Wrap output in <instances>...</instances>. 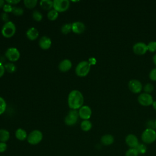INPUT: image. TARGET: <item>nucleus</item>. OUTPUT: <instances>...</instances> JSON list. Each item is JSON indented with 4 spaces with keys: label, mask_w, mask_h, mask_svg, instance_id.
<instances>
[{
    "label": "nucleus",
    "mask_w": 156,
    "mask_h": 156,
    "mask_svg": "<svg viewBox=\"0 0 156 156\" xmlns=\"http://www.w3.org/2000/svg\"><path fill=\"white\" fill-rule=\"evenodd\" d=\"M84 99L82 93L78 90L71 91L68 97V104L69 107L72 110L80 108L83 106Z\"/></svg>",
    "instance_id": "1"
},
{
    "label": "nucleus",
    "mask_w": 156,
    "mask_h": 156,
    "mask_svg": "<svg viewBox=\"0 0 156 156\" xmlns=\"http://www.w3.org/2000/svg\"><path fill=\"white\" fill-rule=\"evenodd\" d=\"M90 66L91 65L88 61H82L78 63L76 68V74L79 77H85L89 73Z\"/></svg>",
    "instance_id": "2"
},
{
    "label": "nucleus",
    "mask_w": 156,
    "mask_h": 156,
    "mask_svg": "<svg viewBox=\"0 0 156 156\" xmlns=\"http://www.w3.org/2000/svg\"><path fill=\"white\" fill-rule=\"evenodd\" d=\"M141 140L145 144H151L156 140V132L154 129H145L141 134Z\"/></svg>",
    "instance_id": "3"
},
{
    "label": "nucleus",
    "mask_w": 156,
    "mask_h": 156,
    "mask_svg": "<svg viewBox=\"0 0 156 156\" xmlns=\"http://www.w3.org/2000/svg\"><path fill=\"white\" fill-rule=\"evenodd\" d=\"M16 32V27L15 24L9 21L5 23L2 27L1 34L5 38H11Z\"/></svg>",
    "instance_id": "4"
},
{
    "label": "nucleus",
    "mask_w": 156,
    "mask_h": 156,
    "mask_svg": "<svg viewBox=\"0 0 156 156\" xmlns=\"http://www.w3.org/2000/svg\"><path fill=\"white\" fill-rule=\"evenodd\" d=\"M43 139V133L39 130H32L27 138V142L32 145H36L40 143Z\"/></svg>",
    "instance_id": "5"
},
{
    "label": "nucleus",
    "mask_w": 156,
    "mask_h": 156,
    "mask_svg": "<svg viewBox=\"0 0 156 156\" xmlns=\"http://www.w3.org/2000/svg\"><path fill=\"white\" fill-rule=\"evenodd\" d=\"M69 7L68 0H54L53 1V8L57 12L66 11Z\"/></svg>",
    "instance_id": "6"
},
{
    "label": "nucleus",
    "mask_w": 156,
    "mask_h": 156,
    "mask_svg": "<svg viewBox=\"0 0 156 156\" xmlns=\"http://www.w3.org/2000/svg\"><path fill=\"white\" fill-rule=\"evenodd\" d=\"M79 117L78 112H77L76 110H71L66 116L65 118V123L67 126H74L77 123Z\"/></svg>",
    "instance_id": "7"
},
{
    "label": "nucleus",
    "mask_w": 156,
    "mask_h": 156,
    "mask_svg": "<svg viewBox=\"0 0 156 156\" xmlns=\"http://www.w3.org/2000/svg\"><path fill=\"white\" fill-rule=\"evenodd\" d=\"M6 58L10 62H14L18 60L20 57V53L17 48L14 47L9 48L5 53Z\"/></svg>",
    "instance_id": "8"
},
{
    "label": "nucleus",
    "mask_w": 156,
    "mask_h": 156,
    "mask_svg": "<svg viewBox=\"0 0 156 156\" xmlns=\"http://www.w3.org/2000/svg\"><path fill=\"white\" fill-rule=\"evenodd\" d=\"M138 102L143 106H149L152 104L154 101L151 94L146 93L140 94L138 97Z\"/></svg>",
    "instance_id": "9"
},
{
    "label": "nucleus",
    "mask_w": 156,
    "mask_h": 156,
    "mask_svg": "<svg viewBox=\"0 0 156 156\" xmlns=\"http://www.w3.org/2000/svg\"><path fill=\"white\" fill-rule=\"evenodd\" d=\"M128 87L133 93H139L143 89V85L140 81L136 79H132L128 83Z\"/></svg>",
    "instance_id": "10"
},
{
    "label": "nucleus",
    "mask_w": 156,
    "mask_h": 156,
    "mask_svg": "<svg viewBox=\"0 0 156 156\" xmlns=\"http://www.w3.org/2000/svg\"><path fill=\"white\" fill-rule=\"evenodd\" d=\"M147 45L143 42H138L136 43L133 46V52L139 55H144L147 51Z\"/></svg>",
    "instance_id": "11"
},
{
    "label": "nucleus",
    "mask_w": 156,
    "mask_h": 156,
    "mask_svg": "<svg viewBox=\"0 0 156 156\" xmlns=\"http://www.w3.org/2000/svg\"><path fill=\"white\" fill-rule=\"evenodd\" d=\"M79 117L83 120H88L91 116V110L88 105L82 106L78 112Z\"/></svg>",
    "instance_id": "12"
},
{
    "label": "nucleus",
    "mask_w": 156,
    "mask_h": 156,
    "mask_svg": "<svg viewBox=\"0 0 156 156\" xmlns=\"http://www.w3.org/2000/svg\"><path fill=\"white\" fill-rule=\"evenodd\" d=\"M125 141L130 148H135L139 144L138 138L133 134H129L127 135L125 138Z\"/></svg>",
    "instance_id": "13"
},
{
    "label": "nucleus",
    "mask_w": 156,
    "mask_h": 156,
    "mask_svg": "<svg viewBox=\"0 0 156 156\" xmlns=\"http://www.w3.org/2000/svg\"><path fill=\"white\" fill-rule=\"evenodd\" d=\"M85 30V24L80 21H76L72 23V31L77 34L83 33Z\"/></svg>",
    "instance_id": "14"
},
{
    "label": "nucleus",
    "mask_w": 156,
    "mask_h": 156,
    "mask_svg": "<svg viewBox=\"0 0 156 156\" xmlns=\"http://www.w3.org/2000/svg\"><path fill=\"white\" fill-rule=\"evenodd\" d=\"M40 47L43 50H47L51 46L52 41L50 38L46 36H43L40 38L38 42Z\"/></svg>",
    "instance_id": "15"
},
{
    "label": "nucleus",
    "mask_w": 156,
    "mask_h": 156,
    "mask_svg": "<svg viewBox=\"0 0 156 156\" xmlns=\"http://www.w3.org/2000/svg\"><path fill=\"white\" fill-rule=\"evenodd\" d=\"M72 67V63L69 59L63 60L58 65V69L62 72H66Z\"/></svg>",
    "instance_id": "16"
},
{
    "label": "nucleus",
    "mask_w": 156,
    "mask_h": 156,
    "mask_svg": "<svg viewBox=\"0 0 156 156\" xmlns=\"http://www.w3.org/2000/svg\"><path fill=\"white\" fill-rule=\"evenodd\" d=\"M39 35V32L38 30L35 27H30L26 32V36L27 38L31 41H34L36 40Z\"/></svg>",
    "instance_id": "17"
},
{
    "label": "nucleus",
    "mask_w": 156,
    "mask_h": 156,
    "mask_svg": "<svg viewBox=\"0 0 156 156\" xmlns=\"http://www.w3.org/2000/svg\"><path fill=\"white\" fill-rule=\"evenodd\" d=\"M101 141L102 144L105 146H109L113 143L114 137L110 134H105L101 137Z\"/></svg>",
    "instance_id": "18"
},
{
    "label": "nucleus",
    "mask_w": 156,
    "mask_h": 156,
    "mask_svg": "<svg viewBox=\"0 0 156 156\" xmlns=\"http://www.w3.org/2000/svg\"><path fill=\"white\" fill-rule=\"evenodd\" d=\"M15 137L20 141H24L27 138V134L25 130L19 128L15 132Z\"/></svg>",
    "instance_id": "19"
},
{
    "label": "nucleus",
    "mask_w": 156,
    "mask_h": 156,
    "mask_svg": "<svg viewBox=\"0 0 156 156\" xmlns=\"http://www.w3.org/2000/svg\"><path fill=\"white\" fill-rule=\"evenodd\" d=\"M40 7L44 10H51L53 7V1L51 0H41L40 2Z\"/></svg>",
    "instance_id": "20"
},
{
    "label": "nucleus",
    "mask_w": 156,
    "mask_h": 156,
    "mask_svg": "<svg viewBox=\"0 0 156 156\" xmlns=\"http://www.w3.org/2000/svg\"><path fill=\"white\" fill-rule=\"evenodd\" d=\"M10 138L9 132L4 129H0V142L6 143Z\"/></svg>",
    "instance_id": "21"
},
{
    "label": "nucleus",
    "mask_w": 156,
    "mask_h": 156,
    "mask_svg": "<svg viewBox=\"0 0 156 156\" xmlns=\"http://www.w3.org/2000/svg\"><path fill=\"white\" fill-rule=\"evenodd\" d=\"M92 127L91 122L88 120H83L80 124V128L84 132L89 131Z\"/></svg>",
    "instance_id": "22"
},
{
    "label": "nucleus",
    "mask_w": 156,
    "mask_h": 156,
    "mask_svg": "<svg viewBox=\"0 0 156 156\" xmlns=\"http://www.w3.org/2000/svg\"><path fill=\"white\" fill-rule=\"evenodd\" d=\"M5 69L9 73H13L16 71V66L15 64L11 62H9L5 64L4 65Z\"/></svg>",
    "instance_id": "23"
},
{
    "label": "nucleus",
    "mask_w": 156,
    "mask_h": 156,
    "mask_svg": "<svg viewBox=\"0 0 156 156\" xmlns=\"http://www.w3.org/2000/svg\"><path fill=\"white\" fill-rule=\"evenodd\" d=\"M72 30V24L66 23L63 24L61 27V32L63 34H68Z\"/></svg>",
    "instance_id": "24"
},
{
    "label": "nucleus",
    "mask_w": 156,
    "mask_h": 156,
    "mask_svg": "<svg viewBox=\"0 0 156 156\" xmlns=\"http://www.w3.org/2000/svg\"><path fill=\"white\" fill-rule=\"evenodd\" d=\"M58 16V12H57L54 9L51 10L48 13V18L51 21H54L55 20Z\"/></svg>",
    "instance_id": "25"
},
{
    "label": "nucleus",
    "mask_w": 156,
    "mask_h": 156,
    "mask_svg": "<svg viewBox=\"0 0 156 156\" xmlns=\"http://www.w3.org/2000/svg\"><path fill=\"white\" fill-rule=\"evenodd\" d=\"M37 4V0H24V4L28 9L34 8Z\"/></svg>",
    "instance_id": "26"
},
{
    "label": "nucleus",
    "mask_w": 156,
    "mask_h": 156,
    "mask_svg": "<svg viewBox=\"0 0 156 156\" xmlns=\"http://www.w3.org/2000/svg\"><path fill=\"white\" fill-rule=\"evenodd\" d=\"M136 150L138 151V154H144L147 151V147L143 143H139L137 146L135 147Z\"/></svg>",
    "instance_id": "27"
},
{
    "label": "nucleus",
    "mask_w": 156,
    "mask_h": 156,
    "mask_svg": "<svg viewBox=\"0 0 156 156\" xmlns=\"http://www.w3.org/2000/svg\"><path fill=\"white\" fill-rule=\"evenodd\" d=\"M32 18L35 21H40L43 18V15L39 11L34 10L32 13Z\"/></svg>",
    "instance_id": "28"
},
{
    "label": "nucleus",
    "mask_w": 156,
    "mask_h": 156,
    "mask_svg": "<svg viewBox=\"0 0 156 156\" xmlns=\"http://www.w3.org/2000/svg\"><path fill=\"white\" fill-rule=\"evenodd\" d=\"M12 13H13L16 16H21V15H22L23 14L24 10L21 7H13Z\"/></svg>",
    "instance_id": "29"
},
{
    "label": "nucleus",
    "mask_w": 156,
    "mask_h": 156,
    "mask_svg": "<svg viewBox=\"0 0 156 156\" xmlns=\"http://www.w3.org/2000/svg\"><path fill=\"white\" fill-rule=\"evenodd\" d=\"M138 154L135 148H130L126 152L125 156H138Z\"/></svg>",
    "instance_id": "30"
},
{
    "label": "nucleus",
    "mask_w": 156,
    "mask_h": 156,
    "mask_svg": "<svg viewBox=\"0 0 156 156\" xmlns=\"http://www.w3.org/2000/svg\"><path fill=\"white\" fill-rule=\"evenodd\" d=\"M6 107L7 104L5 100L2 97H0V115L5 112Z\"/></svg>",
    "instance_id": "31"
},
{
    "label": "nucleus",
    "mask_w": 156,
    "mask_h": 156,
    "mask_svg": "<svg viewBox=\"0 0 156 156\" xmlns=\"http://www.w3.org/2000/svg\"><path fill=\"white\" fill-rule=\"evenodd\" d=\"M147 50L151 52H154L156 51V41H152L149 42L147 44Z\"/></svg>",
    "instance_id": "32"
},
{
    "label": "nucleus",
    "mask_w": 156,
    "mask_h": 156,
    "mask_svg": "<svg viewBox=\"0 0 156 156\" xmlns=\"http://www.w3.org/2000/svg\"><path fill=\"white\" fill-rule=\"evenodd\" d=\"M154 85L150 83H146L143 87V90H144V92L146 93H149V94H150V93H151L154 90Z\"/></svg>",
    "instance_id": "33"
},
{
    "label": "nucleus",
    "mask_w": 156,
    "mask_h": 156,
    "mask_svg": "<svg viewBox=\"0 0 156 156\" xmlns=\"http://www.w3.org/2000/svg\"><path fill=\"white\" fill-rule=\"evenodd\" d=\"M149 78L152 81H156V68L152 69L149 73Z\"/></svg>",
    "instance_id": "34"
},
{
    "label": "nucleus",
    "mask_w": 156,
    "mask_h": 156,
    "mask_svg": "<svg viewBox=\"0 0 156 156\" xmlns=\"http://www.w3.org/2000/svg\"><path fill=\"white\" fill-rule=\"evenodd\" d=\"M12 8L13 7H12L11 5L9 4H5L4 5V6L3 7V10L5 13H10L12 12Z\"/></svg>",
    "instance_id": "35"
},
{
    "label": "nucleus",
    "mask_w": 156,
    "mask_h": 156,
    "mask_svg": "<svg viewBox=\"0 0 156 156\" xmlns=\"http://www.w3.org/2000/svg\"><path fill=\"white\" fill-rule=\"evenodd\" d=\"M7 148V145L6 143H3V142H0V153L4 152L6 151Z\"/></svg>",
    "instance_id": "36"
},
{
    "label": "nucleus",
    "mask_w": 156,
    "mask_h": 156,
    "mask_svg": "<svg viewBox=\"0 0 156 156\" xmlns=\"http://www.w3.org/2000/svg\"><path fill=\"white\" fill-rule=\"evenodd\" d=\"M1 20L3 21H4L5 23H7V22H8V21H9V15H7V13H5V12H4V13H2L1 14Z\"/></svg>",
    "instance_id": "37"
},
{
    "label": "nucleus",
    "mask_w": 156,
    "mask_h": 156,
    "mask_svg": "<svg viewBox=\"0 0 156 156\" xmlns=\"http://www.w3.org/2000/svg\"><path fill=\"white\" fill-rule=\"evenodd\" d=\"M5 71V69L4 68V65H3V64L0 62V78L2 77V76L4 74Z\"/></svg>",
    "instance_id": "38"
},
{
    "label": "nucleus",
    "mask_w": 156,
    "mask_h": 156,
    "mask_svg": "<svg viewBox=\"0 0 156 156\" xmlns=\"http://www.w3.org/2000/svg\"><path fill=\"white\" fill-rule=\"evenodd\" d=\"M5 1L7 4H9L10 5H15L19 3L20 2V0H6Z\"/></svg>",
    "instance_id": "39"
},
{
    "label": "nucleus",
    "mask_w": 156,
    "mask_h": 156,
    "mask_svg": "<svg viewBox=\"0 0 156 156\" xmlns=\"http://www.w3.org/2000/svg\"><path fill=\"white\" fill-rule=\"evenodd\" d=\"M90 64H95L96 63V60L94 58H90V60H89V62Z\"/></svg>",
    "instance_id": "40"
},
{
    "label": "nucleus",
    "mask_w": 156,
    "mask_h": 156,
    "mask_svg": "<svg viewBox=\"0 0 156 156\" xmlns=\"http://www.w3.org/2000/svg\"><path fill=\"white\" fill-rule=\"evenodd\" d=\"M5 4V1L4 0H0V8H3Z\"/></svg>",
    "instance_id": "41"
},
{
    "label": "nucleus",
    "mask_w": 156,
    "mask_h": 156,
    "mask_svg": "<svg viewBox=\"0 0 156 156\" xmlns=\"http://www.w3.org/2000/svg\"><path fill=\"white\" fill-rule=\"evenodd\" d=\"M152 60H153V62H154V65L156 66V54L153 56V57H152Z\"/></svg>",
    "instance_id": "42"
},
{
    "label": "nucleus",
    "mask_w": 156,
    "mask_h": 156,
    "mask_svg": "<svg viewBox=\"0 0 156 156\" xmlns=\"http://www.w3.org/2000/svg\"><path fill=\"white\" fill-rule=\"evenodd\" d=\"M152 107H153V108L156 110V101H154L153 102V103H152Z\"/></svg>",
    "instance_id": "43"
},
{
    "label": "nucleus",
    "mask_w": 156,
    "mask_h": 156,
    "mask_svg": "<svg viewBox=\"0 0 156 156\" xmlns=\"http://www.w3.org/2000/svg\"><path fill=\"white\" fill-rule=\"evenodd\" d=\"M154 124H155V129H156V119L154 121Z\"/></svg>",
    "instance_id": "44"
}]
</instances>
